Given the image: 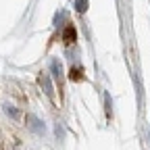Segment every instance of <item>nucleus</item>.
<instances>
[{
    "label": "nucleus",
    "mask_w": 150,
    "mask_h": 150,
    "mask_svg": "<svg viewBox=\"0 0 150 150\" xmlns=\"http://www.w3.org/2000/svg\"><path fill=\"white\" fill-rule=\"evenodd\" d=\"M75 35H77V33H75V29H73V27H67L65 33H63V40H65L67 44H73V42H75Z\"/></svg>",
    "instance_id": "2"
},
{
    "label": "nucleus",
    "mask_w": 150,
    "mask_h": 150,
    "mask_svg": "<svg viewBox=\"0 0 150 150\" xmlns=\"http://www.w3.org/2000/svg\"><path fill=\"white\" fill-rule=\"evenodd\" d=\"M69 77H71L73 81H81V79H83V69H77V67H73Z\"/></svg>",
    "instance_id": "4"
},
{
    "label": "nucleus",
    "mask_w": 150,
    "mask_h": 150,
    "mask_svg": "<svg viewBox=\"0 0 150 150\" xmlns=\"http://www.w3.org/2000/svg\"><path fill=\"white\" fill-rule=\"evenodd\" d=\"M27 123H29V129H31V131H38V134L42 131V123H40V119H35L33 115H27Z\"/></svg>",
    "instance_id": "1"
},
{
    "label": "nucleus",
    "mask_w": 150,
    "mask_h": 150,
    "mask_svg": "<svg viewBox=\"0 0 150 150\" xmlns=\"http://www.w3.org/2000/svg\"><path fill=\"white\" fill-rule=\"evenodd\" d=\"M40 86L46 90L48 96H52V86H50V79H48V75H40Z\"/></svg>",
    "instance_id": "3"
},
{
    "label": "nucleus",
    "mask_w": 150,
    "mask_h": 150,
    "mask_svg": "<svg viewBox=\"0 0 150 150\" xmlns=\"http://www.w3.org/2000/svg\"><path fill=\"white\" fill-rule=\"evenodd\" d=\"M75 6H77L79 13H86V8H88V0H75Z\"/></svg>",
    "instance_id": "5"
},
{
    "label": "nucleus",
    "mask_w": 150,
    "mask_h": 150,
    "mask_svg": "<svg viewBox=\"0 0 150 150\" xmlns=\"http://www.w3.org/2000/svg\"><path fill=\"white\" fill-rule=\"evenodd\" d=\"M6 112H8V115H13V117H17V110H15L13 106H6Z\"/></svg>",
    "instance_id": "6"
}]
</instances>
